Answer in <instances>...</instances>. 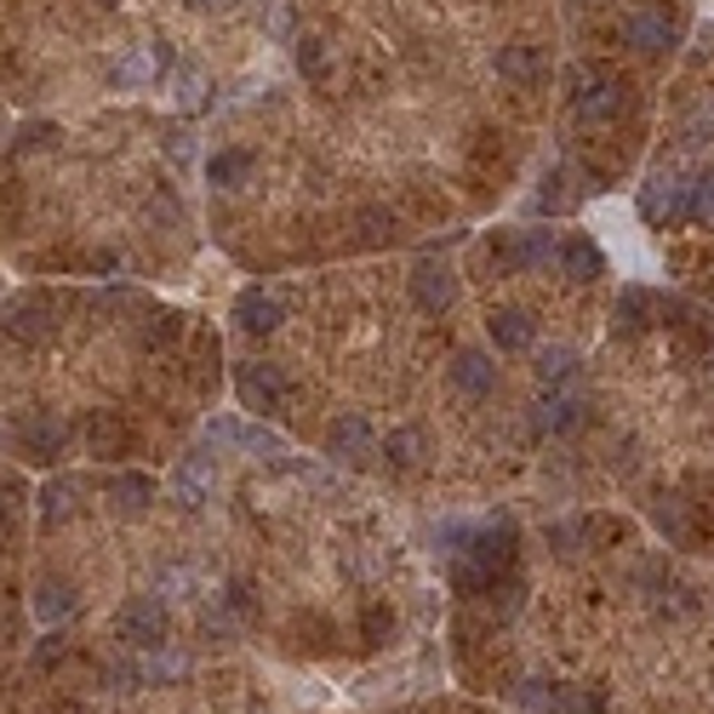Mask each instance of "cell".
<instances>
[{"mask_svg":"<svg viewBox=\"0 0 714 714\" xmlns=\"http://www.w3.org/2000/svg\"><path fill=\"white\" fill-rule=\"evenodd\" d=\"M384 452H389V464H395V469H418L423 457H429V441H423V429H418V423H400L395 435L384 441Z\"/></svg>","mask_w":714,"mask_h":714,"instance_id":"8fae6325","label":"cell"},{"mask_svg":"<svg viewBox=\"0 0 714 714\" xmlns=\"http://www.w3.org/2000/svg\"><path fill=\"white\" fill-rule=\"evenodd\" d=\"M235 389H241L246 412H280V406H286V377H280V366H264V361L241 366Z\"/></svg>","mask_w":714,"mask_h":714,"instance_id":"7a4b0ae2","label":"cell"},{"mask_svg":"<svg viewBox=\"0 0 714 714\" xmlns=\"http://www.w3.org/2000/svg\"><path fill=\"white\" fill-rule=\"evenodd\" d=\"M63 441H69V429L58 418H30V423H23V452L40 457V464H46V457H58Z\"/></svg>","mask_w":714,"mask_h":714,"instance_id":"9c48e42d","label":"cell"},{"mask_svg":"<svg viewBox=\"0 0 714 714\" xmlns=\"http://www.w3.org/2000/svg\"><path fill=\"white\" fill-rule=\"evenodd\" d=\"M452 389H464V395H492V384H498V366L487 361V354H475V349H464V354H457V361H452Z\"/></svg>","mask_w":714,"mask_h":714,"instance_id":"8992f818","label":"cell"},{"mask_svg":"<svg viewBox=\"0 0 714 714\" xmlns=\"http://www.w3.org/2000/svg\"><path fill=\"white\" fill-rule=\"evenodd\" d=\"M166 623H172V611H166V600H126L120 611H115V634L120 641H132V646H143V652H155L161 641H166Z\"/></svg>","mask_w":714,"mask_h":714,"instance_id":"6da1fadb","label":"cell"},{"mask_svg":"<svg viewBox=\"0 0 714 714\" xmlns=\"http://www.w3.org/2000/svg\"><path fill=\"white\" fill-rule=\"evenodd\" d=\"M549 714H606V703L589 686H554L549 692Z\"/></svg>","mask_w":714,"mask_h":714,"instance_id":"4fadbf2b","label":"cell"},{"mask_svg":"<svg viewBox=\"0 0 714 714\" xmlns=\"http://www.w3.org/2000/svg\"><path fill=\"white\" fill-rule=\"evenodd\" d=\"M81 435H86V452H92V457H120V452H126V429H120L115 412H92Z\"/></svg>","mask_w":714,"mask_h":714,"instance_id":"ba28073f","label":"cell"},{"mask_svg":"<svg viewBox=\"0 0 714 714\" xmlns=\"http://www.w3.org/2000/svg\"><path fill=\"white\" fill-rule=\"evenodd\" d=\"M487 331H492V343L498 349H508V354H520V349H531V315H520V309H498L492 320H487Z\"/></svg>","mask_w":714,"mask_h":714,"instance_id":"52a82bcc","label":"cell"},{"mask_svg":"<svg viewBox=\"0 0 714 714\" xmlns=\"http://www.w3.org/2000/svg\"><path fill=\"white\" fill-rule=\"evenodd\" d=\"M326 452H331V457H343V464H366V457L377 452L372 423H366L361 412H343L338 423L326 429Z\"/></svg>","mask_w":714,"mask_h":714,"instance_id":"3957f363","label":"cell"},{"mask_svg":"<svg viewBox=\"0 0 714 714\" xmlns=\"http://www.w3.org/2000/svg\"><path fill=\"white\" fill-rule=\"evenodd\" d=\"M452 297H457V280H452L446 264H418V269H412V303H418L423 315L452 309Z\"/></svg>","mask_w":714,"mask_h":714,"instance_id":"277c9868","label":"cell"},{"mask_svg":"<svg viewBox=\"0 0 714 714\" xmlns=\"http://www.w3.org/2000/svg\"><path fill=\"white\" fill-rule=\"evenodd\" d=\"M200 7H229V0H200Z\"/></svg>","mask_w":714,"mask_h":714,"instance_id":"d6986e66","label":"cell"},{"mask_svg":"<svg viewBox=\"0 0 714 714\" xmlns=\"http://www.w3.org/2000/svg\"><path fill=\"white\" fill-rule=\"evenodd\" d=\"M69 611H74V589H69V583H46V589L35 595V618L40 623H58V618H69Z\"/></svg>","mask_w":714,"mask_h":714,"instance_id":"5bb4252c","label":"cell"},{"mask_svg":"<svg viewBox=\"0 0 714 714\" xmlns=\"http://www.w3.org/2000/svg\"><path fill=\"white\" fill-rule=\"evenodd\" d=\"M109 498H115V508H126V515H143V508L155 503V480L149 475H120L109 487Z\"/></svg>","mask_w":714,"mask_h":714,"instance_id":"7c38bea8","label":"cell"},{"mask_svg":"<svg viewBox=\"0 0 714 714\" xmlns=\"http://www.w3.org/2000/svg\"><path fill=\"white\" fill-rule=\"evenodd\" d=\"M58 657H63V634L52 629V634H40V646H35V663H40V669H52Z\"/></svg>","mask_w":714,"mask_h":714,"instance_id":"e0dca14e","label":"cell"},{"mask_svg":"<svg viewBox=\"0 0 714 714\" xmlns=\"http://www.w3.org/2000/svg\"><path fill=\"white\" fill-rule=\"evenodd\" d=\"M69 498H74L69 480H52V487L40 492V515H46V526H58V520L69 515Z\"/></svg>","mask_w":714,"mask_h":714,"instance_id":"9a60e30c","label":"cell"},{"mask_svg":"<svg viewBox=\"0 0 714 714\" xmlns=\"http://www.w3.org/2000/svg\"><path fill=\"white\" fill-rule=\"evenodd\" d=\"M251 177V155L246 149H218V155L207 161V184H218V189H241Z\"/></svg>","mask_w":714,"mask_h":714,"instance_id":"30bf717a","label":"cell"},{"mask_svg":"<svg viewBox=\"0 0 714 714\" xmlns=\"http://www.w3.org/2000/svg\"><path fill=\"white\" fill-rule=\"evenodd\" d=\"M235 326L251 331V338H269V331L280 326V303H274L269 292H258V286H246V292L235 297Z\"/></svg>","mask_w":714,"mask_h":714,"instance_id":"5b68a950","label":"cell"},{"mask_svg":"<svg viewBox=\"0 0 714 714\" xmlns=\"http://www.w3.org/2000/svg\"><path fill=\"white\" fill-rule=\"evenodd\" d=\"M389 629H395L389 606H372V611H366V641H372V646H384V641H389Z\"/></svg>","mask_w":714,"mask_h":714,"instance_id":"2e32d148","label":"cell"},{"mask_svg":"<svg viewBox=\"0 0 714 714\" xmlns=\"http://www.w3.org/2000/svg\"><path fill=\"white\" fill-rule=\"evenodd\" d=\"M7 515H12V492H0V526H7Z\"/></svg>","mask_w":714,"mask_h":714,"instance_id":"ac0fdd59","label":"cell"}]
</instances>
